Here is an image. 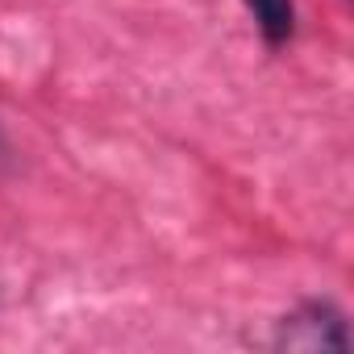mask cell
I'll return each mask as SVG.
<instances>
[{
  "label": "cell",
  "mask_w": 354,
  "mask_h": 354,
  "mask_svg": "<svg viewBox=\"0 0 354 354\" xmlns=\"http://www.w3.org/2000/svg\"><path fill=\"white\" fill-rule=\"evenodd\" d=\"M275 350H350L346 313L329 300H304L275 321Z\"/></svg>",
  "instance_id": "cell-1"
},
{
  "label": "cell",
  "mask_w": 354,
  "mask_h": 354,
  "mask_svg": "<svg viewBox=\"0 0 354 354\" xmlns=\"http://www.w3.org/2000/svg\"><path fill=\"white\" fill-rule=\"evenodd\" d=\"M246 9L267 46H283L296 34V5L292 0H246Z\"/></svg>",
  "instance_id": "cell-2"
},
{
  "label": "cell",
  "mask_w": 354,
  "mask_h": 354,
  "mask_svg": "<svg viewBox=\"0 0 354 354\" xmlns=\"http://www.w3.org/2000/svg\"><path fill=\"white\" fill-rule=\"evenodd\" d=\"M0 150H5V138H0Z\"/></svg>",
  "instance_id": "cell-3"
}]
</instances>
